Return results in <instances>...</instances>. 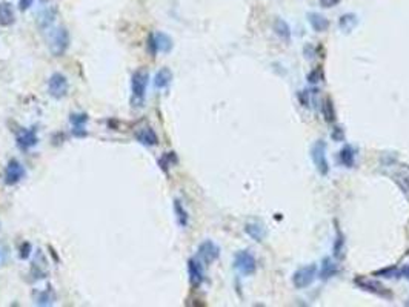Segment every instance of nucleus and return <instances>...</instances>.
<instances>
[{"label": "nucleus", "instance_id": "9", "mask_svg": "<svg viewBox=\"0 0 409 307\" xmlns=\"http://www.w3.org/2000/svg\"><path fill=\"white\" fill-rule=\"evenodd\" d=\"M25 177V168L22 166L20 161L17 160H11L5 169V183L8 186H14L17 184L22 178Z\"/></svg>", "mask_w": 409, "mask_h": 307}, {"label": "nucleus", "instance_id": "20", "mask_svg": "<svg viewBox=\"0 0 409 307\" xmlns=\"http://www.w3.org/2000/svg\"><path fill=\"white\" fill-rule=\"evenodd\" d=\"M322 111H323V117L328 123H334L335 122V106H334V102L331 97H326L323 100V105H322Z\"/></svg>", "mask_w": 409, "mask_h": 307}, {"label": "nucleus", "instance_id": "21", "mask_svg": "<svg viewBox=\"0 0 409 307\" xmlns=\"http://www.w3.org/2000/svg\"><path fill=\"white\" fill-rule=\"evenodd\" d=\"M338 273V267L337 264L331 259V258H325L323 259V266H322V273L320 276L323 279H328V278H332Z\"/></svg>", "mask_w": 409, "mask_h": 307}, {"label": "nucleus", "instance_id": "3", "mask_svg": "<svg viewBox=\"0 0 409 307\" xmlns=\"http://www.w3.org/2000/svg\"><path fill=\"white\" fill-rule=\"evenodd\" d=\"M311 158L319 171L320 175H328L329 172V163L326 158V143L322 140H317L311 148Z\"/></svg>", "mask_w": 409, "mask_h": 307}, {"label": "nucleus", "instance_id": "11", "mask_svg": "<svg viewBox=\"0 0 409 307\" xmlns=\"http://www.w3.org/2000/svg\"><path fill=\"white\" fill-rule=\"evenodd\" d=\"M151 46L154 51H158V53H169L172 50V39L165 34V33H155L151 36V40H149Z\"/></svg>", "mask_w": 409, "mask_h": 307}, {"label": "nucleus", "instance_id": "25", "mask_svg": "<svg viewBox=\"0 0 409 307\" xmlns=\"http://www.w3.org/2000/svg\"><path fill=\"white\" fill-rule=\"evenodd\" d=\"M54 17H56V10H45V11L40 14V23L45 20V23H43L42 27H47V25H50V23L54 20Z\"/></svg>", "mask_w": 409, "mask_h": 307}, {"label": "nucleus", "instance_id": "23", "mask_svg": "<svg viewBox=\"0 0 409 307\" xmlns=\"http://www.w3.org/2000/svg\"><path fill=\"white\" fill-rule=\"evenodd\" d=\"M174 212H175V217H177V221L181 227H185L188 224V212L183 209V206L180 204V201H174Z\"/></svg>", "mask_w": 409, "mask_h": 307}, {"label": "nucleus", "instance_id": "32", "mask_svg": "<svg viewBox=\"0 0 409 307\" xmlns=\"http://www.w3.org/2000/svg\"><path fill=\"white\" fill-rule=\"evenodd\" d=\"M400 273H401V275H403L406 279H409V264H407V266H404V267L400 270Z\"/></svg>", "mask_w": 409, "mask_h": 307}, {"label": "nucleus", "instance_id": "13", "mask_svg": "<svg viewBox=\"0 0 409 307\" xmlns=\"http://www.w3.org/2000/svg\"><path fill=\"white\" fill-rule=\"evenodd\" d=\"M245 232L254 240V241H263L268 237V230L262 223H248L245 226Z\"/></svg>", "mask_w": 409, "mask_h": 307}, {"label": "nucleus", "instance_id": "12", "mask_svg": "<svg viewBox=\"0 0 409 307\" xmlns=\"http://www.w3.org/2000/svg\"><path fill=\"white\" fill-rule=\"evenodd\" d=\"M34 145H37V131L34 128L22 131L17 137V146L20 149H30Z\"/></svg>", "mask_w": 409, "mask_h": 307}, {"label": "nucleus", "instance_id": "26", "mask_svg": "<svg viewBox=\"0 0 409 307\" xmlns=\"http://www.w3.org/2000/svg\"><path fill=\"white\" fill-rule=\"evenodd\" d=\"M323 73H322V69H320V66H317L315 69H312L311 73H309V76H308V80H309V83H317V82H322L323 80Z\"/></svg>", "mask_w": 409, "mask_h": 307}, {"label": "nucleus", "instance_id": "17", "mask_svg": "<svg viewBox=\"0 0 409 307\" xmlns=\"http://www.w3.org/2000/svg\"><path fill=\"white\" fill-rule=\"evenodd\" d=\"M274 33H276L282 40H286V42L291 40V28H289V25H288L283 19H280V17H277V19L274 20Z\"/></svg>", "mask_w": 409, "mask_h": 307}, {"label": "nucleus", "instance_id": "4", "mask_svg": "<svg viewBox=\"0 0 409 307\" xmlns=\"http://www.w3.org/2000/svg\"><path fill=\"white\" fill-rule=\"evenodd\" d=\"M355 284L360 289H363V290H366V292H369L372 295H377L380 298H384V299H391L392 298V292L388 287H384L380 281H375V279H371V278H366V276H360V278H355Z\"/></svg>", "mask_w": 409, "mask_h": 307}, {"label": "nucleus", "instance_id": "16", "mask_svg": "<svg viewBox=\"0 0 409 307\" xmlns=\"http://www.w3.org/2000/svg\"><path fill=\"white\" fill-rule=\"evenodd\" d=\"M14 20H16V14H14L13 7L7 2L0 4V27H10L14 23Z\"/></svg>", "mask_w": 409, "mask_h": 307}, {"label": "nucleus", "instance_id": "24", "mask_svg": "<svg viewBox=\"0 0 409 307\" xmlns=\"http://www.w3.org/2000/svg\"><path fill=\"white\" fill-rule=\"evenodd\" d=\"M334 255L338 259H342L345 256V237L340 230L337 232V240L334 243Z\"/></svg>", "mask_w": 409, "mask_h": 307}, {"label": "nucleus", "instance_id": "5", "mask_svg": "<svg viewBox=\"0 0 409 307\" xmlns=\"http://www.w3.org/2000/svg\"><path fill=\"white\" fill-rule=\"evenodd\" d=\"M50 42H51L50 43L51 53L56 57L63 56V53L70 46V34H68L66 28H57V30H54V33L51 34V40Z\"/></svg>", "mask_w": 409, "mask_h": 307}, {"label": "nucleus", "instance_id": "31", "mask_svg": "<svg viewBox=\"0 0 409 307\" xmlns=\"http://www.w3.org/2000/svg\"><path fill=\"white\" fill-rule=\"evenodd\" d=\"M33 4H34V0H20V2H19V8L22 11H27L30 7H33Z\"/></svg>", "mask_w": 409, "mask_h": 307}, {"label": "nucleus", "instance_id": "30", "mask_svg": "<svg viewBox=\"0 0 409 307\" xmlns=\"http://www.w3.org/2000/svg\"><path fill=\"white\" fill-rule=\"evenodd\" d=\"M30 252H31V246H30V243H25L20 249V258L27 259L30 256Z\"/></svg>", "mask_w": 409, "mask_h": 307}, {"label": "nucleus", "instance_id": "10", "mask_svg": "<svg viewBox=\"0 0 409 307\" xmlns=\"http://www.w3.org/2000/svg\"><path fill=\"white\" fill-rule=\"evenodd\" d=\"M188 275H189V281L192 287H198L203 279H204V272H203V266L198 259L191 258L188 261Z\"/></svg>", "mask_w": 409, "mask_h": 307}, {"label": "nucleus", "instance_id": "6", "mask_svg": "<svg viewBox=\"0 0 409 307\" xmlns=\"http://www.w3.org/2000/svg\"><path fill=\"white\" fill-rule=\"evenodd\" d=\"M68 89H70L68 79L63 74L54 73L50 77V80H48V92H50L51 97L60 100V99H63L68 94Z\"/></svg>", "mask_w": 409, "mask_h": 307}, {"label": "nucleus", "instance_id": "18", "mask_svg": "<svg viewBox=\"0 0 409 307\" xmlns=\"http://www.w3.org/2000/svg\"><path fill=\"white\" fill-rule=\"evenodd\" d=\"M171 80H172V73L168 68H162L154 77V85H155V88L163 89L171 83Z\"/></svg>", "mask_w": 409, "mask_h": 307}, {"label": "nucleus", "instance_id": "8", "mask_svg": "<svg viewBox=\"0 0 409 307\" xmlns=\"http://www.w3.org/2000/svg\"><path fill=\"white\" fill-rule=\"evenodd\" d=\"M220 256V249L219 246L211 241V240H207L203 241L200 246H198V259L204 264H211L214 263L217 258Z\"/></svg>", "mask_w": 409, "mask_h": 307}, {"label": "nucleus", "instance_id": "1", "mask_svg": "<svg viewBox=\"0 0 409 307\" xmlns=\"http://www.w3.org/2000/svg\"><path fill=\"white\" fill-rule=\"evenodd\" d=\"M148 86V73L145 69H139L132 74L131 79V91H132V106H142Z\"/></svg>", "mask_w": 409, "mask_h": 307}, {"label": "nucleus", "instance_id": "19", "mask_svg": "<svg viewBox=\"0 0 409 307\" xmlns=\"http://www.w3.org/2000/svg\"><path fill=\"white\" fill-rule=\"evenodd\" d=\"M357 23H358V19H357V16L352 14V13H349V14H343V16L340 17V22H338L340 28H342L345 33H351V31L357 27Z\"/></svg>", "mask_w": 409, "mask_h": 307}, {"label": "nucleus", "instance_id": "15", "mask_svg": "<svg viewBox=\"0 0 409 307\" xmlns=\"http://www.w3.org/2000/svg\"><path fill=\"white\" fill-rule=\"evenodd\" d=\"M308 19H309V23H311L312 30L317 31V33H325V31H328L329 27H331L329 20H328L325 16L319 14V13H311V14L308 16Z\"/></svg>", "mask_w": 409, "mask_h": 307}, {"label": "nucleus", "instance_id": "7", "mask_svg": "<svg viewBox=\"0 0 409 307\" xmlns=\"http://www.w3.org/2000/svg\"><path fill=\"white\" fill-rule=\"evenodd\" d=\"M315 276H317V266L309 264V266L300 267L299 270L294 272V275H292V284L297 289H306L308 286H311L314 282Z\"/></svg>", "mask_w": 409, "mask_h": 307}, {"label": "nucleus", "instance_id": "22", "mask_svg": "<svg viewBox=\"0 0 409 307\" xmlns=\"http://www.w3.org/2000/svg\"><path fill=\"white\" fill-rule=\"evenodd\" d=\"M340 161L346 166V168H352L354 163H355V151L352 146H345L342 151H340Z\"/></svg>", "mask_w": 409, "mask_h": 307}, {"label": "nucleus", "instance_id": "29", "mask_svg": "<svg viewBox=\"0 0 409 307\" xmlns=\"http://www.w3.org/2000/svg\"><path fill=\"white\" fill-rule=\"evenodd\" d=\"M323 8H332L340 4V0H319Z\"/></svg>", "mask_w": 409, "mask_h": 307}, {"label": "nucleus", "instance_id": "27", "mask_svg": "<svg viewBox=\"0 0 409 307\" xmlns=\"http://www.w3.org/2000/svg\"><path fill=\"white\" fill-rule=\"evenodd\" d=\"M70 120L74 126H82L88 122V117H86V114H73Z\"/></svg>", "mask_w": 409, "mask_h": 307}, {"label": "nucleus", "instance_id": "2", "mask_svg": "<svg viewBox=\"0 0 409 307\" xmlns=\"http://www.w3.org/2000/svg\"><path fill=\"white\" fill-rule=\"evenodd\" d=\"M234 267L242 275L249 276V275H254L257 270V259L249 250H240L234 256Z\"/></svg>", "mask_w": 409, "mask_h": 307}, {"label": "nucleus", "instance_id": "28", "mask_svg": "<svg viewBox=\"0 0 409 307\" xmlns=\"http://www.w3.org/2000/svg\"><path fill=\"white\" fill-rule=\"evenodd\" d=\"M331 137H332L335 141H343V140H345V132H343V129H342L340 126H335L334 131H332V134H331Z\"/></svg>", "mask_w": 409, "mask_h": 307}, {"label": "nucleus", "instance_id": "14", "mask_svg": "<svg viewBox=\"0 0 409 307\" xmlns=\"http://www.w3.org/2000/svg\"><path fill=\"white\" fill-rule=\"evenodd\" d=\"M135 138L139 143H142L143 146H155L158 143V137L154 132V129L151 128H143L135 134Z\"/></svg>", "mask_w": 409, "mask_h": 307}]
</instances>
